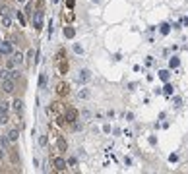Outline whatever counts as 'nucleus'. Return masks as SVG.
<instances>
[{"instance_id":"obj_1","label":"nucleus","mask_w":188,"mask_h":174,"mask_svg":"<svg viewBox=\"0 0 188 174\" xmlns=\"http://www.w3.org/2000/svg\"><path fill=\"white\" fill-rule=\"evenodd\" d=\"M19 64H23V56L19 54V52H16V54H12L10 58H8L6 68H8V70H12V68H16V66H19Z\"/></svg>"},{"instance_id":"obj_2","label":"nucleus","mask_w":188,"mask_h":174,"mask_svg":"<svg viewBox=\"0 0 188 174\" xmlns=\"http://www.w3.org/2000/svg\"><path fill=\"white\" fill-rule=\"evenodd\" d=\"M31 18H33V27L37 29V31H41V29H43V18H45L43 10H37Z\"/></svg>"},{"instance_id":"obj_3","label":"nucleus","mask_w":188,"mask_h":174,"mask_svg":"<svg viewBox=\"0 0 188 174\" xmlns=\"http://www.w3.org/2000/svg\"><path fill=\"white\" fill-rule=\"evenodd\" d=\"M2 89H4V93H14V89H16V80H12V77L2 80Z\"/></svg>"},{"instance_id":"obj_4","label":"nucleus","mask_w":188,"mask_h":174,"mask_svg":"<svg viewBox=\"0 0 188 174\" xmlns=\"http://www.w3.org/2000/svg\"><path fill=\"white\" fill-rule=\"evenodd\" d=\"M64 120H66V122H76V120H78V110L76 109H66V112H64Z\"/></svg>"},{"instance_id":"obj_5","label":"nucleus","mask_w":188,"mask_h":174,"mask_svg":"<svg viewBox=\"0 0 188 174\" xmlns=\"http://www.w3.org/2000/svg\"><path fill=\"white\" fill-rule=\"evenodd\" d=\"M52 167H54V170H58V172H62L64 168H66V161L62 159V157H56L54 161H52Z\"/></svg>"},{"instance_id":"obj_6","label":"nucleus","mask_w":188,"mask_h":174,"mask_svg":"<svg viewBox=\"0 0 188 174\" xmlns=\"http://www.w3.org/2000/svg\"><path fill=\"white\" fill-rule=\"evenodd\" d=\"M89 80H91V72L89 70H81L80 76H78V83H87Z\"/></svg>"},{"instance_id":"obj_7","label":"nucleus","mask_w":188,"mask_h":174,"mask_svg":"<svg viewBox=\"0 0 188 174\" xmlns=\"http://www.w3.org/2000/svg\"><path fill=\"white\" fill-rule=\"evenodd\" d=\"M6 135H8V139H10L12 143H16V141H18V138H19V130H18V128H12Z\"/></svg>"},{"instance_id":"obj_8","label":"nucleus","mask_w":188,"mask_h":174,"mask_svg":"<svg viewBox=\"0 0 188 174\" xmlns=\"http://www.w3.org/2000/svg\"><path fill=\"white\" fill-rule=\"evenodd\" d=\"M0 48H2V54H12V51H14V47H12L10 41H4V43L0 45Z\"/></svg>"},{"instance_id":"obj_9","label":"nucleus","mask_w":188,"mask_h":174,"mask_svg":"<svg viewBox=\"0 0 188 174\" xmlns=\"http://www.w3.org/2000/svg\"><path fill=\"white\" fill-rule=\"evenodd\" d=\"M12 105H14V112L16 114H22L23 112V101H22V99H16Z\"/></svg>"},{"instance_id":"obj_10","label":"nucleus","mask_w":188,"mask_h":174,"mask_svg":"<svg viewBox=\"0 0 188 174\" xmlns=\"http://www.w3.org/2000/svg\"><path fill=\"white\" fill-rule=\"evenodd\" d=\"M64 37H66V39H74L76 37V29L72 25H66L64 27Z\"/></svg>"},{"instance_id":"obj_11","label":"nucleus","mask_w":188,"mask_h":174,"mask_svg":"<svg viewBox=\"0 0 188 174\" xmlns=\"http://www.w3.org/2000/svg\"><path fill=\"white\" fill-rule=\"evenodd\" d=\"M68 89H70V85H68L66 81H64V83H58V85H56V93H58V95H66V93H68Z\"/></svg>"},{"instance_id":"obj_12","label":"nucleus","mask_w":188,"mask_h":174,"mask_svg":"<svg viewBox=\"0 0 188 174\" xmlns=\"http://www.w3.org/2000/svg\"><path fill=\"white\" fill-rule=\"evenodd\" d=\"M12 25V16H10V12H4V16H2V27H10Z\"/></svg>"},{"instance_id":"obj_13","label":"nucleus","mask_w":188,"mask_h":174,"mask_svg":"<svg viewBox=\"0 0 188 174\" xmlns=\"http://www.w3.org/2000/svg\"><path fill=\"white\" fill-rule=\"evenodd\" d=\"M159 33H161V35H169L171 33V25L169 23H161V25H159Z\"/></svg>"},{"instance_id":"obj_14","label":"nucleus","mask_w":188,"mask_h":174,"mask_svg":"<svg viewBox=\"0 0 188 174\" xmlns=\"http://www.w3.org/2000/svg\"><path fill=\"white\" fill-rule=\"evenodd\" d=\"M8 151H10V159H12V163H18L19 161V157H18V153H16V149H8Z\"/></svg>"},{"instance_id":"obj_15","label":"nucleus","mask_w":188,"mask_h":174,"mask_svg":"<svg viewBox=\"0 0 188 174\" xmlns=\"http://www.w3.org/2000/svg\"><path fill=\"white\" fill-rule=\"evenodd\" d=\"M12 141L10 139H8V135H2V138H0V145H2L4 149H8V145H10Z\"/></svg>"},{"instance_id":"obj_16","label":"nucleus","mask_w":188,"mask_h":174,"mask_svg":"<svg viewBox=\"0 0 188 174\" xmlns=\"http://www.w3.org/2000/svg\"><path fill=\"white\" fill-rule=\"evenodd\" d=\"M45 85H47V74H41V76H39V87L43 89Z\"/></svg>"},{"instance_id":"obj_17","label":"nucleus","mask_w":188,"mask_h":174,"mask_svg":"<svg viewBox=\"0 0 188 174\" xmlns=\"http://www.w3.org/2000/svg\"><path fill=\"white\" fill-rule=\"evenodd\" d=\"M169 76H171V74L167 72V70H161V72H159V77H161L163 81H169Z\"/></svg>"},{"instance_id":"obj_18","label":"nucleus","mask_w":188,"mask_h":174,"mask_svg":"<svg viewBox=\"0 0 188 174\" xmlns=\"http://www.w3.org/2000/svg\"><path fill=\"white\" fill-rule=\"evenodd\" d=\"M178 64H181V62H178L177 56H173V58L169 60V66H171V68H178Z\"/></svg>"},{"instance_id":"obj_19","label":"nucleus","mask_w":188,"mask_h":174,"mask_svg":"<svg viewBox=\"0 0 188 174\" xmlns=\"http://www.w3.org/2000/svg\"><path fill=\"white\" fill-rule=\"evenodd\" d=\"M16 18H18V22L22 23V25H25V16H23L22 12H16Z\"/></svg>"},{"instance_id":"obj_20","label":"nucleus","mask_w":188,"mask_h":174,"mask_svg":"<svg viewBox=\"0 0 188 174\" xmlns=\"http://www.w3.org/2000/svg\"><path fill=\"white\" fill-rule=\"evenodd\" d=\"M4 112H8V103L6 101L0 103V114H4Z\"/></svg>"},{"instance_id":"obj_21","label":"nucleus","mask_w":188,"mask_h":174,"mask_svg":"<svg viewBox=\"0 0 188 174\" xmlns=\"http://www.w3.org/2000/svg\"><path fill=\"white\" fill-rule=\"evenodd\" d=\"M47 141H48L47 135H41V138H39V145H41V147H47Z\"/></svg>"},{"instance_id":"obj_22","label":"nucleus","mask_w":188,"mask_h":174,"mask_svg":"<svg viewBox=\"0 0 188 174\" xmlns=\"http://www.w3.org/2000/svg\"><path fill=\"white\" fill-rule=\"evenodd\" d=\"M163 89H165V95H173V85H171V83H167Z\"/></svg>"},{"instance_id":"obj_23","label":"nucleus","mask_w":188,"mask_h":174,"mask_svg":"<svg viewBox=\"0 0 188 174\" xmlns=\"http://www.w3.org/2000/svg\"><path fill=\"white\" fill-rule=\"evenodd\" d=\"M8 112H4V114H0V124H8Z\"/></svg>"},{"instance_id":"obj_24","label":"nucleus","mask_w":188,"mask_h":174,"mask_svg":"<svg viewBox=\"0 0 188 174\" xmlns=\"http://www.w3.org/2000/svg\"><path fill=\"white\" fill-rule=\"evenodd\" d=\"M58 149L60 151H66V141L64 139H58Z\"/></svg>"},{"instance_id":"obj_25","label":"nucleus","mask_w":188,"mask_h":174,"mask_svg":"<svg viewBox=\"0 0 188 174\" xmlns=\"http://www.w3.org/2000/svg\"><path fill=\"white\" fill-rule=\"evenodd\" d=\"M27 60H29V64L33 62V48H29V51H27Z\"/></svg>"},{"instance_id":"obj_26","label":"nucleus","mask_w":188,"mask_h":174,"mask_svg":"<svg viewBox=\"0 0 188 174\" xmlns=\"http://www.w3.org/2000/svg\"><path fill=\"white\" fill-rule=\"evenodd\" d=\"M74 51L78 52V54H81V52H84V48H81V47H80V45H74Z\"/></svg>"},{"instance_id":"obj_27","label":"nucleus","mask_w":188,"mask_h":174,"mask_svg":"<svg viewBox=\"0 0 188 174\" xmlns=\"http://www.w3.org/2000/svg\"><path fill=\"white\" fill-rule=\"evenodd\" d=\"M182 105V101H181V99H178V97H175V106H177V109H178V106H181Z\"/></svg>"},{"instance_id":"obj_28","label":"nucleus","mask_w":188,"mask_h":174,"mask_svg":"<svg viewBox=\"0 0 188 174\" xmlns=\"http://www.w3.org/2000/svg\"><path fill=\"white\" fill-rule=\"evenodd\" d=\"M87 95H89V91H87V89H84V91H81V93H80V97H81V99H85V97H87Z\"/></svg>"},{"instance_id":"obj_29","label":"nucleus","mask_w":188,"mask_h":174,"mask_svg":"<svg viewBox=\"0 0 188 174\" xmlns=\"http://www.w3.org/2000/svg\"><path fill=\"white\" fill-rule=\"evenodd\" d=\"M66 4H68V8H72V6H74V0H68Z\"/></svg>"},{"instance_id":"obj_30","label":"nucleus","mask_w":188,"mask_h":174,"mask_svg":"<svg viewBox=\"0 0 188 174\" xmlns=\"http://www.w3.org/2000/svg\"><path fill=\"white\" fill-rule=\"evenodd\" d=\"M2 159H4V151L0 149V163H2Z\"/></svg>"},{"instance_id":"obj_31","label":"nucleus","mask_w":188,"mask_h":174,"mask_svg":"<svg viewBox=\"0 0 188 174\" xmlns=\"http://www.w3.org/2000/svg\"><path fill=\"white\" fill-rule=\"evenodd\" d=\"M0 56H2V48H0Z\"/></svg>"},{"instance_id":"obj_32","label":"nucleus","mask_w":188,"mask_h":174,"mask_svg":"<svg viewBox=\"0 0 188 174\" xmlns=\"http://www.w3.org/2000/svg\"><path fill=\"white\" fill-rule=\"evenodd\" d=\"M18 2H25V0H18Z\"/></svg>"}]
</instances>
